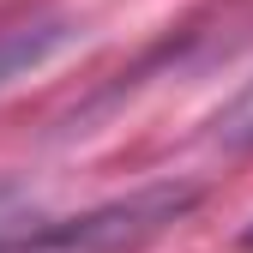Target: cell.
Here are the masks:
<instances>
[{
  "instance_id": "cell-2",
  "label": "cell",
  "mask_w": 253,
  "mask_h": 253,
  "mask_svg": "<svg viewBox=\"0 0 253 253\" xmlns=\"http://www.w3.org/2000/svg\"><path fill=\"white\" fill-rule=\"evenodd\" d=\"M67 37H73V18H60V12H30V18L0 24V90L24 73H37Z\"/></svg>"
},
{
  "instance_id": "cell-1",
  "label": "cell",
  "mask_w": 253,
  "mask_h": 253,
  "mask_svg": "<svg viewBox=\"0 0 253 253\" xmlns=\"http://www.w3.org/2000/svg\"><path fill=\"white\" fill-rule=\"evenodd\" d=\"M193 205H199V187L151 181V187H133V193H121L109 205H90L79 217H60V223H42V229H18V235L0 241V253H145Z\"/></svg>"
},
{
  "instance_id": "cell-3",
  "label": "cell",
  "mask_w": 253,
  "mask_h": 253,
  "mask_svg": "<svg viewBox=\"0 0 253 253\" xmlns=\"http://www.w3.org/2000/svg\"><path fill=\"white\" fill-rule=\"evenodd\" d=\"M211 145H223V151H253V79L223 103V115L211 121Z\"/></svg>"
},
{
  "instance_id": "cell-4",
  "label": "cell",
  "mask_w": 253,
  "mask_h": 253,
  "mask_svg": "<svg viewBox=\"0 0 253 253\" xmlns=\"http://www.w3.org/2000/svg\"><path fill=\"white\" fill-rule=\"evenodd\" d=\"M24 211H30V199H24V187H12V181H0V241H6V235H18L12 223H24Z\"/></svg>"
},
{
  "instance_id": "cell-5",
  "label": "cell",
  "mask_w": 253,
  "mask_h": 253,
  "mask_svg": "<svg viewBox=\"0 0 253 253\" xmlns=\"http://www.w3.org/2000/svg\"><path fill=\"white\" fill-rule=\"evenodd\" d=\"M241 253H253V223H247V229H241Z\"/></svg>"
}]
</instances>
